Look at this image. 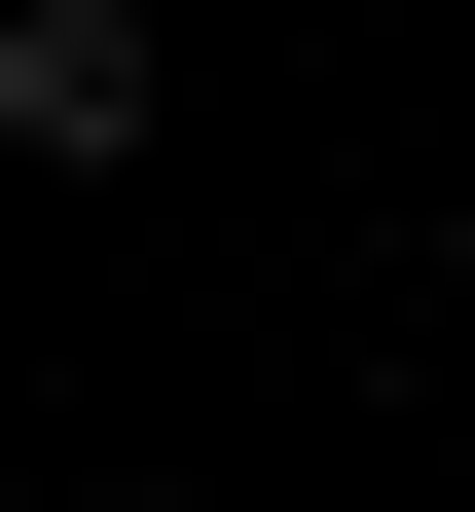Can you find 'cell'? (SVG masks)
I'll list each match as a JSON object with an SVG mask.
<instances>
[{
    "label": "cell",
    "mask_w": 475,
    "mask_h": 512,
    "mask_svg": "<svg viewBox=\"0 0 475 512\" xmlns=\"http://www.w3.org/2000/svg\"><path fill=\"white\" fill-rule=\"evenodd\" d=\"M147 110H183V74H147V0H0V147H37V183H110Z\"/></svg>",
    "instance_id": "obj_1"
},
{
    "label": "cell",
    "mask_w": 475,
    "mask_h": 512,
    "mask_svg": "<svg viewBox=\"0 0 475 512\" xmlns=\"http://www.w3.org/2000/svg\"><path fill=\"white\" fill-rule=\"evenodd\" d=\"M439 293H475V183H439Z\"/></svg>",
    "instance_id": "obj_2"
}]
</instances>
